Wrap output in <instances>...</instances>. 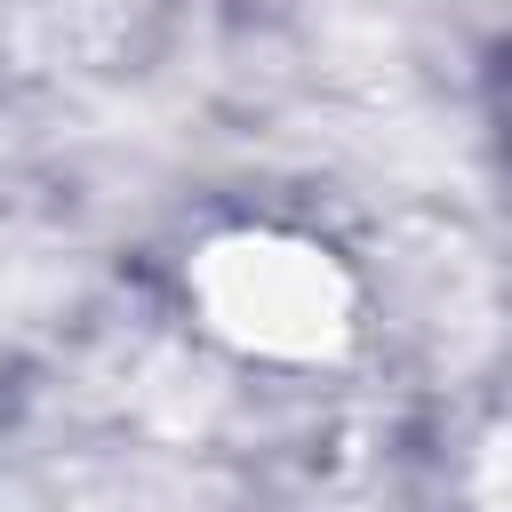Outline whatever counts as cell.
Here are the masks:
<instances>
[{
    "mask_svg": "<svg viewBox=\"0 0 512 512\" xmlns=\"http://www.w3.org/2000/svg\"><path fill=\"white\" fill-rule=\"evenodd\" d=\"M192 296L208 328L264 360H320L352 328V280L328 264V248L288 232H232L200 256Z\"/></svg>",
    "mask_w": 512,
    "mask_h": 512,
    "instance_id": "obj_1",
    "label": "cell"
}]
</instances>
